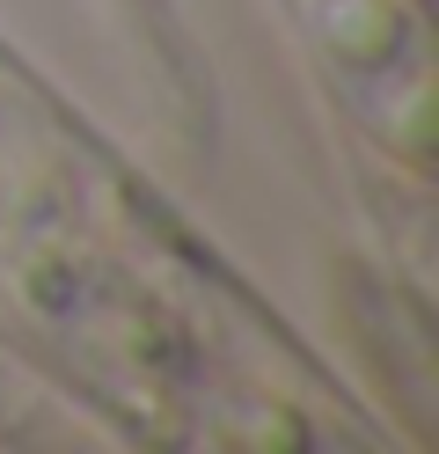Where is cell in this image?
<instances>
[{"label": "cell", "instance_id": "obj_1", "mask_svg": "<svg viewBox=\"0 0 439 454\" xmlns=\"http://www.w3.org/2000/svg\"><path fill=\"white\" fill-rule=\"evenodd\" d=\"M0 337L125 425L234 411V316L110 147L0 51Z\"/></svg>", "mask_w": 439, "mask_h": 454}]
</instances>
